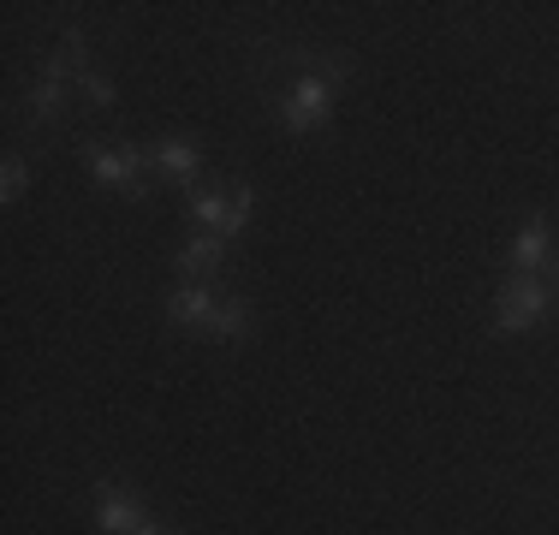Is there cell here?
<instances>
[{
    "label": "cell",
    "instance_id": "1",
    "mask_svg": "<svg viewBox=\"0 0 559 535\" xmlns=\"http://www.w3.org/2000/svg\"><path fill=\"white\" fill-rule=\"evenodd\" d=\"M292 60H298L304 72H298V84L274 102V119L292 138H310V131H328V119H334L340 84L352 78V60H345V54H316V48L292 54Z\"/></svg>",
    "mask_w": 559,
    "mask_h": 535
},
{
    "label": "cell",
    "instance_id": "2",
    "mask_svg": "<svg viewBox=\"0 0 559 535\" xmlns=\"http://www.w3.org/2000/svg\"><path fill=\"white\" fill-rule=\"evenodd\" d=\"M554 310H559V298H554V286L542 274H506L500 292H495V333L500 340L530 333V328H542Z\"/></svg>",
    "mask_w": 559,
    "mask_h": 535
},
{
    "label": "cell",
    "instance_id": "3",
    "mask_svg": "<svg viewBox=\"0 0 559 535\" xmlns=\"http://www.w3.org/2000/svg\"><path fill=\"white\" fill-rule=\"evenodd\" d=\"M84 167L96 173L102 185H114V191H126L131 203H150V150H138V143H102V138H84Z\"/></svg>",
    "mask_w": 559,
    "mask_h": 535
},
{
    "label": "cell",
    "instance_id": "4",
    "mask_svg": "<svg viewBox=\"0 0 559 535\" xmlns=\"http://www.w3.org/2000/svg\"><path fill=\"white\" fill-rule=\"evenodd\" d=\"M150 524V512H143L138 488H126L119 476H102L96 482V530L102 535H138Z\"/></svg>",
    "mask_w": 559,
    "mask_h": 535
},
{
    "label": "cell",
    "instance_id": "5",
    "mask_svg": "<svg viewBox=\"0 0 559 535\" xmlns=\"http://www.w3.org/2000/svg\"><path fill=\"white\" fill-rule=\"evenodd\" d=\"M150 167L162 173L167 185H179L185 197L197 191V173H203V143L185 138V131H167V138L150 143Z\"/></svg>",
    "mask_w": 559,
    "mask_h": 535
},
{
    "label": "cell",
    "instance_id": "6",
    "mask_svg": "<svg viewBox=\"0 0 559 535\" xmlns=\"http://www.w3.org/2000/svg\"><path fill=\"white\" fill-rule=\"evenodd\" d=\"M554 226H548V214H524V226L512 233V245H506V274H542L554 257Z\"/></svg>",
    "mask_w": 559,
    "mask_h": 535
},
{
    "label": "cell",
    "instance_id": "7",
    "mask_svg": "<svg viewBox=\"0 0 559 535\" xmlns=\"http://www.w3.org/2000/svg\"><path fill=\"white\" fill-rule=\"evenodd\" d=\"M215 310H221V292L209 286V280H179V286L167 292V321L185 333H209Z\"/></svg>",
    "mask_w": 559,
    "mask_h": 535
},
{
    "label": "cell",
    "instance_id": "8",
    "mask_svg": "<svg viewBox=\"0 0 559 535\" xmlns=\"http://www.w3.org/2000/svg\"><path fill=\"white\" fill-rule=\"evenodd\" d=\"M226 257H233V245L221 233H191L173 250V268H179V280H215L226 268Z\"/></svg>",
    "mask_w": 559,
    "mask_h": 535
},
{
    "label": "cell",
    "instance_id": "9",
    "mask_svg": "<svg viewBox=\"0 0 559 535\" xmlns=\"http://www.w3.org/2000/svg\"><path fill=\"white\" fill-rule=\"evenodd\" d=\"M250 328H257L250 304H245V298H221L215 321H209V340H221V345H245V340H250Z\"/></svg>",
    "mask_w": 559,
    "mask_h": 535
},
{
    "label": "cell",
    "instance_id": "10",
    "mask_svg": "<svg viewBox=\"0 0 559 535\" xmlns=\"http://www.w3.org/2000/svg\"><path fill=\"white\" fill-rule=\"evenodd\" d=\"M185 214L197 221V233H221L226 238V185H215V191H191L185 197Z\"/></svg>",
    "mask_w": 559,
    "mask_h": 535
},
{
    "label": "cell",
    "instance_id": "11",
    "mask_svg": "<svg viewBox=\"0 0 559 535\" xmlns=\"http://www.w3.org/2000/svg\"><path fill=\"white\" fill-rule=\"evenodd\" d=\"M250 214H257V185L233 179V185H226V245H233V238H245Z\"/></svg>",
    "mask_w": 559,
    "mask_h": 535
},
{
    "label": "cell",
    "instance_id": "12",
    "mask_svg": "<svg viewBox=\"0 0 559 535\" xmlns=\"http://www.w3.org/2000/svg\"><path fill=\"white\" fill-rule=\"evenodd\" d=\"M78 96L96 102V107H114V102H119V90H114V78H102L96 66H84V72H78Z\"/></svg>",
    "mask_w": 559,
    "mask_h": 535
},
{
    "label": "cell",
    "instance_id": "13",
    "mask_svg": "<svg viewBox=\"0 0 559 535\" xmlns=\"http://www.w3.org/2000/svg\"><path fill=\"white\" fill-rule=\"evenodd\" d=\"M24 191H31V167H24V155H7V167H0V203H19Z\"/></svg>",
    "mask_w": 559,
    "mask_h": 535
},
{
    "label": "cell",
    "instance_id": "14",
    "mask_svg": "<svg viewBox=\"0 0 559 535\" xmlns=\"http://www.w3.org/2000/svg\"><path fill=\"white\" fill-rule=\"evenodd\" d=\"M542 280L554 286V298H559V245H554V257H548V268H542Z\"/></svg>",
    "mask_w": 559,
    "mask_h": 535
},
{
    "label": "cell",
    "instance_id": "15",
    "mask_svg": "<svg viewBox=\"0 0 559 535\" xmlns=\"http://www.w3.org/2000/svg\"><path fill=\"white\" fill-rule=\"evenodd\" d=\"M138 535H179V530H167V524H155V518H150V524H143Z\"/></svg>",
    "mask_w": 559,
    "mask_h": 535
}]
</instances>
